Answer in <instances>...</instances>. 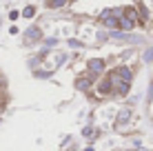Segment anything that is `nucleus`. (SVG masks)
<instances>
[{"instance_id":"20e7f679","label":"nucleus","mask_w":153,"mask_h":151,"mask_svg":"<svg viewBox=\"0 0 153 151\" xmlns=\"http://www.w3.org/2000/svg\"><path fill=\"white\" fill-rule=\"evenodd\" d=\"M33 40H40V29L38 27H31L27 31V42H33Z\"/></svg>"},{"instance_id":"9b49d317","label":"nucleus","mask_w":153,"mask_h":151,"mask_svg":"<svg viewBox=\"0 0 153 151\" xmlns=\"http://www.w3.org/2000/svg\"><path fill=\"white\" fill-rule=\"evenodd\" d=\"M65 2H67V0H51V7H53V9H58V7H62Z\"/></svg>"},{"instance_id":"f8f14e48","label":"nucleus","mask_w":153,"mask_h":151,"mask_svg":"<svg viewBox=\"0 0 153 151\" xmlns=\"http://www.w3.org/2000/svg\"><path fill=\"white\" fill-rule=\"evenodd\" d=\"M126 16H129L131 20H135V11H133V9H126Z\"/></svg>"},{"instance_id":"39448f33","label":"nucleus","mask_w":153,"mask_h":151,"mask_svg":"<svg viewBox=\"0 0 153 151\" xmlns=\"http://www.w3.org/2000/svg\"><path fill=\"white\" fill-rule=\"evenodd\" d=\"M115 74H118L122 80H126V82H131V69H126V67H118L115 69Z\"/></svg>"},{"instance_id":"423d86ee","label":"nucleus","mask_w":153,"mask_h":151,"mask_svg":"<svg viewBox=\"0 0 153 151\" xmlns=\"http://www.w3.org/2000/svg\"><path fill=\"white\" fill-rule=\"evenodd\" d=\"M111 36H113L115 40H131V42H135V40H138L135 36H131V33H111Z\"/></svg>"},{"instance_id":"ddd939ff","label":"nucleus","mask_w":153,"mask_h":151,"mask_svg":"<svg viewBox=\"0 0 153 151\" xmlns=\"http://www.w3.org/2000/svg\"><path fill=\"white\" fill-rule=\"evenodd\" d=\"M45 42H47V47H53V45L58 42V40H53V38H49V40H45Z\"/></svg>"},{"instance_id":"1a4fd4ad","label":"nucleus","mask_w":153,"mask_h":151,"mask_svg":"<svg viewBox=\"0 0 153 151\" xmlns=\"http://www.w3.org/2000/svg\"><path fill=\"white\" fill-rule=\"evenodd\" d=\"M33 13H36V9H33V7H27V9L22 11V16H25V18H33Z\"/></svg>"},{"instance_id":"6e6552de","label":"nucleus","mask_w":153,"mask_h":151,"mask_svg":"<svg viewBox=\"0 0 153 151\" xmlns=\"http://www.w3.org/2000/svg\"><path fill=\"white\" fill-rule=\"evenodd\" d=\"M82 136H84V138H96V129H93V127H87V129L82 131Z\"/></svg>"},{"instance_id":"f03ea898","label":"nucleus","mask_w":153,"mask_h":151,"mask_svg":"<svg viewBox=\"0 0 153 151\" xmlns=\"http://www.w3.org/2000/svg\"><path fill=\"white\" fill-rule=\"evenodd\" d=\"M129 118H131V111H129V109H122V111L118 113V122H115V127L122 129V127H124V122L129 120Z\"/></svg>"},{"instance_id":"f257e3e1","label":"nucleus","mask_w":153,"mask_h":151,"mask_svg":"<svg viewBox=\"0 0 153 151\" xmlns=\"http://www.w3.org/2000/svg\"><path fill=\"white\" fill-rule=\"evenodd\" d=\"M102 69H104V62L100 60V58H96V60H89V71H91V74H100Z\"/></svg>"},{"instance_id":"0eeeda50","label":"nucleus","mask_w":153,"mask_h":151,"mask_svg":"<svg viewBox=\"0 0 153 151\" xmlns=\"http://www.w3.org/2000/svg\"><path fill=\"white\" fill-rule=\"evenodd\" d=\"M76 87H78V89H82V91L89 89V80H87V78H80V80L76 82Z\"/></svg>"},{"instance_id":"9d476101","label":"nucleus","mask_w":153,"mask_h":151,"mask_svg":"<svg viewBox=\"0 0 153 151\" xmlns=\"http://www.w3.org/2000/svg\"><path fill=\"white\" fill-rule=\"evenodd\" d=\"M144 60L146 62H153V49H146L144 51Z\"/></svg>"},{"instance_id":"7ed1b4c3","label":"nucleus","mask_w":153,"mask_h":151,"mask_svg":"<svg viewBox=\"0 0 153 151\" xmlns=\"http://www.w3.org/2000/svg\"><path fill=\"white\" fill-rule=\"evenodd\" d=\"M118 27L124 29V31H131V29H133V20H131L129 16H122V18L118 20Z\"/></svg>"}]
</instances>
